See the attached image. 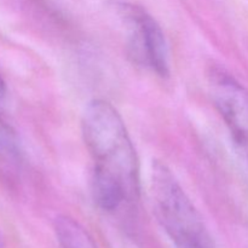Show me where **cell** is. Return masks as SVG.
Wrapping results in <instances>:
<instances>
[{"mask_svg": "<svg viewBox=\"0 0 248 248\" xmlns=\"http://www.w3.org/2000/svg\"><path fill=\"white\" fill-rule=\"evenodd\" d=\"M85 145L93 160L91 184L123 195L127 202L140 196V160L120 114L109 102L94 99L81 120Z\"/></svg>", "mask_w": 248, "mask_h": 248, "instance_id": "obj_1", "label": "cell"}, {"mask_svg": "<svg viewBox=\"0 0 248 248\" xmlns=\"http://www.w3.org/2000/svg\"><path fill=\"white\" fill-rule=\"evenodd\" d=\"M2 244V240H1V237H0V245Z\"/></svg>", "mask_w": 248, "mask_h": 248, "instance_id": "obj_9", "label": "cell"}, {"mask_svg": "<svg viewBox=\"0 0 248 248\" xmlns=\"http://www.w3.org/2000/svg\"><path fill=\"white\" fill-rule=\"evenodd\" d=\"M150 194L157 220L174 246L210 245L200 213L171 170L160 161L153 162Z\"/></svg>", "mask_w": 248, "mask_h": 248, "instance_id": "obj_2", "label": "cell"}, {"mask_svg": "<svg viewBox=\"0 0 248 248\" xmlns=\"http://www.w3.org/2000/svg\"><path fill=\"white\" fill-rule=\"evenodd\" d=\"M0 153L15 159L19 155V142L15 131L0 119Z\"/></svg>", "mask_w": 248, "mask_h": 248, "instance_id": "obj_6", "label": "cell"}, {"mask_svg": "<svg viewBox=\"0 0 248 248\" xmlns=\"http://www.w3.org/2000/svg\"><path fill=\"white\" fill-rule=\"evenodd\" d=\"M174 248H211V247L210 245L190 244V245H183V246H174Z\"/></svg>", "mask_w": 248, "mask_h": 248, "instance_id": "obj_8", "label": "cell"}, {"mask_svg": "<svg viewBox=\"0 0 248 248\" xmlns=\"http://www.w3.org/2000/svg\"><path fill=\"white\" fill-rule=\"evenodd\" d=\"M5 97H6V86H5V82L2 80V78L0 77V108L4 106Z\"/></svg>", "mask_w": 248, "mask_h": 248, "instance_id": "obj_7", "label": "cell"}, {"mask_svg": "<svg viewBox=\"0 0 248 248\" xmlns=\"http://www.w3.org/2000/svg\"><path fill=\"white\" fill-rule=\"evenodd\" d=\"M127 26L130 55L140 64L149 68L160 77L169 75V50L159 24L140 7L125 5L121 7Z\"/></svg>", "mask_w": 248, "mask_h": 248, "instance_id": "obj_3", "label": "cell"}, {"mask_svg": "<svg viewBox=\"0 0 248 248\" xmlns=\"http://www.w3.org/2000/svg\"><path fill=\"white\" fill-rule=\"evenodd\" d=\"M53 227L61 248H97L90 232L79 222L68 216L56 218Z\"/></svg>", "mask_w": 248, "mask_h": 248, "instance_id": "obj_5", "label": "cell"}, {"mask_svg": "<svg viewBox=\"0 0 248 248\" xmlns=\"http://www.w3.org/2000/svg\"><path fill=\"white\" fill-rule=\"evenodd\" d=\"M207 79L216 109L236 144L248 155V90L217 65L210 68Z\"/></svg>", "mask_w": 248, "mask_h": 248, "instance_id": "obj_4", "label": "cell"}]
</instances>
